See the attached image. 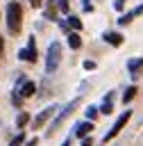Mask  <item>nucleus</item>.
<instances>
[{"label": "nucleus", "mask_w": 143, "mask_h": 146, "mask_svg": "<svg viewBox=\"0 0 143 146\" xmlns=\"http://www.w3.org/2000/svg\"><path fill=\"white\" fill-rule=\"evenodd\" d=\"M7 27L11 34H18L23 27V7L18 2H9L7 5Z\"/></svg>", "instance_id": "obj_1"}, {"label": "nucleus", "mask_w": 143, "mask_h": 146, "mask_svg": "<svg viewBox=\"0 0 143 146\" xmlns=\"http://www.w3.org/2000/svg\"><path fill=\"white\" fill-rule=\"evenodd\" d=\"M59 62H61V43L59 41H52L48 46V52H45V71L52 73L59 66Z\"/></svg>", "instance_id": "obj_2"}, {"label": "nucleus", "mask_w": 143, "mask_h": 146, "mask_svg": "<svg viewBox=\"0 0 143 146\" xmlns=\"http://www.w3.org/2000/svg\"><path fill=\"white\" fill-rule=\"evenodd\" d=\"M77 105H79V98L70 100V103H68V105H66V107H64V110L57 114V119L50 123V128H48V135H52V132H54V130H57V128H59V125H61V123H64V121H66V119H68V116H70V114L77 110Z\"/></svg>", "instance_id": "obj_3"}, {"label": "nucleus", "mask_w": 143, "mask_h": 146, "mask_svg": "<svg viewBox=\"0 0 143 146\" xmlns=\"http://www.w3.org/2000/svg\"><path fill=\"white\" fill-rule=\"evenodd\" d=\"M129 119H132V112H129V110H125V112H123V114L116 119V123L111 125V130H109V132L102 137V144H107V141H111L113 137H118V135H120V130L125 128V123H127Z\"/></svg>", "instance_id": "obj_4"}, {"label": "nucleus", "mask_w": 143, "mask_h": 146, "mask_svg": "<svg viewBox=\"0 0 143 146\" xmlns=\"http://www.w3.org/2000/svg\"><path fill=\"white\" fill-rule=\"evenodd\" d=\"M54 112H57V105H48L45 110H41V112L36 114V119L32 121V128H34V130H39L41 125H45V123L54 116Z\"/></svg>", "instance_id": "obj_5"}, {"label": "nucleus", "mask_w": 143, "mask_h": 146, "mask_svg": "<svg viewBox=\"0 0 143 146\" xmlns=\"http://www.w3.org/2000/svg\"><path fill=\"white\" fill-rule=\"evenodd\" d=\"M18 57H20L23 62H36V41H34V36H30L27 48L18 50Z\"/></svg>", "instance_id": "obj_6"}, {"label": "nucleus", "mask_w": 143, "mask_h": 146, "mask_svg": "<svg viewBox=\"0 0 143 146\" xmlns=\"http://www.w3.org/2000/svg\"><path fill=\"white\" fill-rule=\"evenodd\" d=\"M18 94H20V98H30V96H34L36 94V84L34 82H30V80H25L23 84H18V89H16Z\"/></svg>", "instance_id": "obj_7"}, {"label": "nucleus", "mask_w": 143, "mask_h": 146, "mask_svg": "<svg viewBox=\"0 0 143 146\" xmlns=\"http://www.w3.org/2000/svg\"><path fill=\"white\" fill-rule=\"evenodd\" d=\"M91 130H93V121H82V123H77V125H75V137L84 139V137H89V135H91Z\"/></svg>", "instance_id": "obj_8"}, {"label": "nucleus", "mask_w": 143, "mask_h": 146, "mask_svg": "<svg viewBox=\"0 0 143 146\" xmlns=\"http://www.w3.org/2000/svg\"><path fill=\"white\" fill-rule=\"evenodd\" d=\"M127 71L132 73V78H138V71H143V57L129 59V62H127Z\"/></svg>", "instance_id": "obj_9"}, {"label": "nucleus", "mask_w": 143, "mask_h": 146, "mask_svg": "<svg viewBox=\"0 0 143 146\" xmlns=\"http://www.w3.org/2000/svg\"><path fill=\"white\" fill-rule=\"evenodd\" d=\"M109 46H120L123 43V34H118V32H104V36H102Z\"/></svg>", "instance_id": "obj_10"}, {"label": "nucleus", "mask_w": 143, "mask_h": 146, "mask_svg": "<svg viewBox=\"0 0 143 146\" xmlns=\"http://www.w3.org/2000/svg\"><path fill=\"white\" fill-rule=\"evenodd\" d=\"M68 46H70L73 50L82 48V39H79V34H77V32H70V34H68Z\"/></svg>", "instance_id": "obj_11"}, {"label": "nucleus", "mask_w": 143, "mask_h": 146, "mask_svg": "<svg viewBox=\"0 0 143 146\" xmlns=\"http://www.w3.org/2000/svg\"><path fill=\"white\" fill-rule=\"evenodd\" d=\"M134 96H136V87L132 84V87H127V89H125V94H123V103H129Z\"/></svg>", "instance_id": "obj_12"}, {"label": "nucleus", "mask_w": 143, "mask_h": 146, "mask_svg": "<svg viewBox=\"0 0 143 146\" xmlns=\"http://www.w3.org/2000/svg\"><path fill=\"white\" fill-rule=\"evenodd\" d=\"M98 112H100L98 107L89 105V107H86V121H95V119H98Z\"/></svg>", "instance_id": "obj_13"}, {"label": "nucleus", "mask_w": 143, "mask_h": 146, "mask_svg": "<svg viewBox=\"0 0 143 146\" xmlns=\"http://www.w3.org/2000/svg\"><path fill=\"white\" fill-rule=\"evenodd\" d=\"M27 121H30V114H27V112H20V114H18V119H16V125H18V128H25V125H27Z\"/></svg>", "instance_id": "obj_14"}, {"label": "nucleus", "mask_w": 143, "mask_h": 146, "mask_svg": "<svg viewBox=\"0 0 143 146\" xmlns=\"http://www.w3.org/2000/svg\"><path fill=\"white\" fill-rule=\"evenodd\" d=\"M68 25H70L75 32H77V30H82V21H79L77 16H68Z\"/></svg>", "instance_id": "obj_15"}, {"label": "nucleus", "mask_w": 143, "mask_h": 146, "mask_svg": "<svg viewBox=\"0 0 143 146\" xmlns=\"http://www.w3.org/2000/svg\"><path fill=\"white\" fill-rule=\"evenodd\" d=\"M100 112H102V114H111V112H113V100H104V103L100 105Z\"/></svg>", "instance_id": "obj_16"}, {"label": "nucleus", "mask_w": 143, "mask_h": 146, "mask_svg": "<svg viewBox=\"0 0 143 146\" xmlns=\"http://www.w3.org/2000/svg\"><path fill=\"white\" fill-rule=\"evenodd\" d=\"M132 18H134V11H129V14H123V16L118 18V25H127Z\"/></svg>", "instance_id": "obj_17"}, {"label": "nucleus", "mask_w": 143, "mask_h": 146, "mask_svg": "<svg viewBox=\"0 0 143 146\" xmlns=\"http://www.w3.org/2000/svg\"><path fill=\"white\" fill-rule=\"evenodd\" d=\"M23 141H25V135H23V132H18V135H16V137L9 141V146H20Z\"/></svg>", "instance_id": "obj_18"}, {"label": "nucleus", "mask_w": 143, "mask_h": 146, "mask_svg": "<svg viewBox=\"0 0 143 146\" xmlns=\"http://www.w3.org/2000/svg\"><path fill=\"white\" fill-rule=\"evenodd\" d=\"M57 2H59V9L64 14H68V0H57Z\"/></svg>", "instance_id": "obj_19"}, {"label": "nucleus", "mask_w": 143, "mask_h": 146, "mask_svg": "<svg viewBox=\"0 0 143 146\" xmlns=\"http://www.w3.org/2000/svg\"><path fill=\"white\" fill-rule=\"evenodd\" d=\"M84 68H86V71H93V68H95V62H93V59H86V62H84Z\"/></svg>", "instance_id": "obj_20"}, {"label": "nucleus", "mask_w": 143, "mask_h": 146, "mask_svg": "<svg viewBox=\"0 0 143 146\" xmlns=\"http://www.w3.org/2000/svg\"><path fill=\"white\" fill-rule=\"evenodd\" d=\"M125 2H127V0H116V2H113V7H116L118 11H123V9H125Z\"/></svg>", "instance_id": "obj_21"}, {"label": "nucleus", "mask_w": 143, "mask_h": 146, "mask_svg": "<svg viewBox=\"0 0 143 146\" xmlns=\"http://www.w3.org/2000/svg\"><path fill=\"white\" fill-rule=\"evenodd\" d=\"M82 7H84V11H91V9H93L91 0H82Z\"/></svg>", "instance_id": "obj_22"}, {"label": "nucleus", "mask_w": 143, "mask_h": 146, "mask_svg": "<svg viewBox=\"0 0 143 146\" xmlns=\"http://www.w3.org/2000/svg\"><path fill=\"white\" fill-rule=\"evenodd\" d=\"M82 146H93V139H91V135H89V137H84V139H82Z\"/></svg>", "instance_id": "obj_23"}, {"label": "nucleus", "mask_w": 143, "mask_h": 146, "mask_svg": "<svg viewBox=\"0 0 143 146\" xmlns=\"http://www.w3.org/2000/svg\"><path fill=\"white\" fill-rule=\"evenodd\" d=\"M27 146H39V139H36V137H32V139L27 141Z\"/></svg>", "instance_id": "obj_24"}, {"label": "nucleus", "mask_w": 143, "mask_h": 146, "mask_svg": "<svg viewBox=\"0 0 143 146\" xmlns=\"http://www.w3.org/2000/svg\"><path fill=\"white\" fill-rule=\"evenodd\" d=\"M138 14H143V5H138V7L134 9V16H138Z\"/></svg>", "instance_id": "obj_25"}, {"label": "nucleus", "mask_w": 143, "mask_h": 146, "mask_svg": "<svg viewBox=\"0 0 143 146\" xmlns=\"http://www.w3.org/2000/svg\"><path fill=\"white\" fill-rule=\"evenodd\" d=\"M30 2H32V7H41V5H43L41 0H30Z\"/></svg>", "instance_id": "obj_26"}, {"label": "nucleus", "mask_w": 143, "mask_h": 146, "mask_svg": "<svg viewBox=\"0 0 143 146\" xmlns=\"http://www.w3.org/2000/svg\"><path fill=\"white\" fill-rule=\"evenodd\" d=\"M2 48H5V43H2V36H0V52H2Z\"/></svg>", "instance_id": "obj_27"}]
</instances>
